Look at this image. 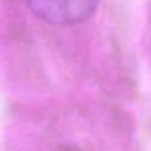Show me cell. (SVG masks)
<instances>
[{
  "instance_id": "obj_1",
  "label": "cell",
  "mask_w": 151,
  "mask_h": 151,
  "mask_svg": "<svg viewBox=\"0 0 151 151\" xmlns=\"http://www.w3.org/2000/svg\"><path fill=\"white\" fill-rule=\"evenodd\" d=\"M99 0H27L31 11L53 25H73L86 20Z\"/></svg>"
},
{
  "instance_id": "obj_2",
  "label": "cell",
  "mask_w": 151,
  "mask_h": 151,
  "mask_svg": "<svg viewBox=\"0 0 151 151\" xmlns=\"http://www.w3.org/2000/svg\"><path fill=\"white\" fill-rule=\"evenodd\" d=\"M56 151H82L81 149H76V147H63V149H58Z\"/></svg>"
}]
</instances>
